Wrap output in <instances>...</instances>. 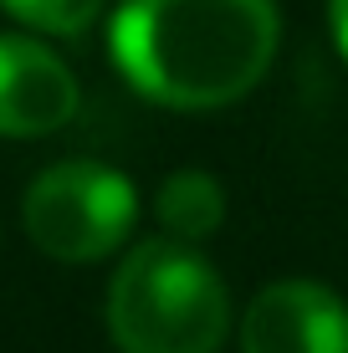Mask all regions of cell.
<instances>
[{
    "instance_id": "obj_1",
    "label": "cell",
    "mask_w": 348,
    "mask_h": 353,
    "mask_svg": "<svg viewBox=\"0 0 348 353\" xmlns=\"http://www.w3.org/2000/svg\"><path fill=\"white\" fill-rule=\"evenodd\" d=\"M277 0H123L108 21V57L159 108H231L277 62Z\"/></svg>"
},
{
    "instance_id": "obj_2",
    "label": "cell",
    "mask_w": 348,
    "mask_h": 353,
    "mask_svg": "<svg viewBox=\"0 0 348 353\" xmlns=\"http://www.w3.org/2000/svg\"><path fill=\"white\" fill-rule=\"evenodd\" d=\"M108 338L118 353H221L231 292L195 246L139 241L108 282Z\"/></svg>"
},
{
    "instance_id": "obj_3",
    "label": "cell",
    "mask_w": 348,
    "mask_h": 353,
    "mask_svg": "<svg viewBox=\"0 0 348 353\" xmlns=\"http://www.w3.org/2000/svg\"><path fill=\"white\" fill-rule=\"evenodd\" d=\"M139 221V190L128 174L98 159H62L26 185L21 225L52 261H103L128 241Z\"/></svg>"
},
{
    "instance_id": "obj_4",
    "label": "cell",
    "mask_w": 348,
    "mask_h": 353,
    "mask_svg": "<svg viewBox=\"0 0 348 353\" xmlns=\"http://www.w3.org/2000/svg\"><path fill=\"white\" fill-rule=\"evenodd\" d=\"M241 353H348V302L307 276L261 287L241 312Z\"/></svg>"
},
{
    "instance_id": "obj_5",
    "label": "cell",
    "mask_w": 348,
    "mask_h": 353,
    "mask_svg": "<svg viewBox=\"0 0 348 353\" xmlns=\"http://www.w3.org/2000/svg\"><path fill=\"white\" fill-rule=\"evenodd\" d=\"M77 77L36 36H0V139H46L77 118Z\"/></svg>"
},
{
    "instance_id": "obj_6",
    "label": "cell",
    "mask_w": 348,
    "mask_h": 353,
    "mask_svg": "<svg viewBox=\"0 0 348 353\" xmlns=\"http://www.w3.org/2000/svg\"><path fill=\"white\" fill-rule=\"evenodd\" d=\"M154 215H159L170 241L195 246V241H205L225 225V190L205 169H174L154 194Z\"/></svg>"
},
{
    "instance_id": "obj_7",
    "label": "cell",
    "mask_w": 348,
    "mask_h": 353,
    "mask_svg": "<svg viewBox=\"0 0 348 353\" xmlns=\"http://www.w3.org/2000/svg\"><path fill=\"white\" fill-rule=\"evenodd\" d=\"M108 0H0L10 21H21L26 31L41 36H82L92 21L103 16Z\"/></svg>"
},
{
    "instance_id": "obj_8",
    "label": "cell",
    "mask_w": 348,
    "mask_h": 353,
    "mask_svg": "<svg viewBox=\"0 0 348 353\" xmlns=\"http://www.w3.org/2000/svg\"><path fill=\"white\" fill-rule=\"evenodd\" d=\"M328 26H333V41H338V52L348 62V0H328Z\"/></svg>"
}]
</instances>
